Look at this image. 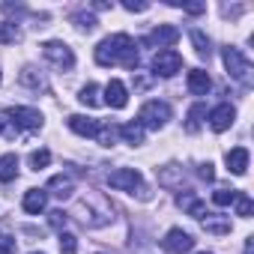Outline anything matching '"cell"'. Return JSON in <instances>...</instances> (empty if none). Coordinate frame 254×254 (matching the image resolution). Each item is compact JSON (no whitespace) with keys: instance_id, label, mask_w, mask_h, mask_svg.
I'll return each instance as SVG.
<instances>
[{"instance_id":"cell-26","label":"cell","mask_w":254,"mask_h":254,"mask_svg":"<svg viewBox=\"0 0 254 254\" xmlns=\"http://www.w3.org/2000/svg\"><path fill=\"white\" fill-rule=\"evenodd\" d=\"M78 102L81 105H87V108H96L102 99H99V87L96 84H87V87H81V93H78Z\"/></svg>"},{"instance_id":"cell-23","label":"cell","mask_w":254,"mask_h":254,"mask_svg":"<svg viewBox=\"0 0 254 254\" xmlns=\"http://www.w3.org/2000/svg\"><path fill=\"white\" fill-rule=\"evenodd\" d=\"M203 117H206V105H203V102L191 105V108H189V117H186V132H191V135H194V132L200 129Z\"/></svg>"},{"instance_id":"cell-28","label":"cell","mask_w":254,"mask_h":254,"mask_svg":"<svg viewBox=\"0 0 254 254\" xmlns=\"http://www.w3.org/2000/svg\"><path fill=\"white\" fill-rule=\"evenodd\" d=\"M233 206H236V215H239V218H251V212H254V203H251V197H248L245 191H239V194H236Z\"/></svg>"},{"instance_id":"cell-30","label":"cell","mask_w":254,"mask_h":254,"mask_svg":"<svg viewBox=\"0 0 254 254\" xmlns=\"http://www.w3.org/2000/svg\"><path fill=\"white\" fill-rule=\"evenodd\" d=\"M21 84H27V87H33V90H39V87L45 90V78H42V75H39L36 69H30V66H27V69L21 72Z\"/></svg>"},{"instance_id":"cell-14","label":"cell","mask_w":254,"mask_h":254,"mask_svg":"<svg viewBox=\"0 0 254 254\" xmlns=\"http://www.w3.org/2000/svg\"><path fill=\"white\" fill-rule=\"evenodd\" d=\"M177 39H180V30H177L174 24H159V27L150 33V42L159 45V48H171Z\"/></svg>"},{"instance_id":"cell-36","label":"cell","mask_w":254,"mask_h":254,"mask_svg":"<svg viewBox=\"0 0 254 254\" xmlns=\"http://www.w3.org/2000/svg\"><path fill=\"white\" fill-rule=\"evenodd\" d=\"M197 174H200V180H206V183H212V180H215V171H212V165H209V162H203Z\"/></svg>"},{"instance_id":"cell-2","label":"cell","mask_w":254,"mask_h":254,"mask_svg":"<svg viewBox=\"0 0 254 254\" xmlns=\"http://www.w3.org/2000/svg\"><path fill=\"white\" fill-rule=\"evenodd\" d=\"M75 215L87 224V227H105V224H111V203L102 197V194H87V197H81L78 200V206H75Z\"/></svg>"},{"instance_id":"cell-3","label":"cell","mask_w":254,"mask_h":254,"mask_svg":"<svg viewBox=\"0 0 254 254\" xmlns=\"http://www.w3.org/2000/svg\"><path fill=\"white\" fill-rule=\"evenodd\" d=\"M108 186L120 189V191H132V194L141 191V197H150V191L144 189V177L135 168H117V171H111L108 174Z\"/></svg>"},{"instance_id":"cell-25","label":"cell","mask_w":254,"mask_h":254,"mask_svg":"<svg viewBox=\"0 0 254 254\" xmlns=\"http://www.w3.org/2000/svg\"><path fill=\"white\" fill-rule=\"evenodd\" d=\"M21 39V30L12 24V21H6V24H0V45H15Z\"/></svg>"},{"instance_id":"cell-39","label":"cell","mask_w":254,"mask_h":254,"mask_svg":"<svg viewBox=\"0 0 254 254\" xmlns=\"http://www.w3.org/2000/svg\"><path fill=\"white\" fill-rule=\"evenodd\" d=\"M200 254H212V251H200Z\"/></svg>"},{"instance_id":"cell-18","label":"cell","mask_w":254,"mask_h":254,"mask_svg":"<svg viewBox=\"0 0 254 254\" xmlns=\"http://www.w3.org/2000/svg\"><path fill=\"white\" fill-rule=\"evenodd\" d=\"M177 203H180L191 218H206V215H209V212H206V203H203L200 197H194V194H180Z\"/></svg>"},{"instance_id":"cell-17","label":"cell","mask_w":254,"mask_h":254,"mask_svg":"<svg viewBox=\"0 0 254 254\" xmlns=\"http://www.w3.org/2000/svg\"><path fill=\"white\" fill-rule=\"evenodd\" d=\"M159 186H165V189H180V186H183V168H180V165H165V168H159Z\"/></svg>"},{"instance_id":"cell-1","label":"cell","mask_w":254,"mask_h":254,"mask_svg":"<svg viewBox=\"0 0 254 254\" xmlns=\"http://www.w3.org/2000/svg\"><path fill=\"white\" fill-rule=\"evenodd\" d=\"M96 63L99 66H126L135 69L138 66V48L129 33H114L96 45Z\"/></svg>"},{"instance_id":"cell-10","label":"cell","mask_w":254,"mask_h":254,"mask_svg":"<svg viewBox=\"0 0 254 254\" xmlns=\"http://www.w3.org/2000/svg\"><path fill=\"white\" fill-rule=\"evenodd\" d=\"M233 120H236V108L227 105V102H221L218 108L209 111V126H212V132H227L230 126H233Z\"/></svg>"},{"instance_id":"cell-22","label":"cell","mask_w":254,"mask_h":254,"mask_svg":"<svg viewBox=\"0 0 254 254\" xmlns=\"http://www.w3.org/2000/svg\"><path fill=\"white\" fill-rule=\"evenodd\" d=\"M15 177H18V156L15 153L0 156V183H12Z\"/></svg>"},{"instance_id":"cell-15","label":"cell","mask_w":254,"mask_h":254,"mask_svg":"<svg viewBox=\"0 0 254 254\" xmlns=\"http://www.w3.org/2000/svg\"><path fill=\"white\" fill-rule=\"evenodd\" d=\"M21 206H24V212H30V215H39V212L48 206V191H42V189H30V191L24 194Z\"/></svg>"},{"instance_id":"cell-35","label":"cell","mask_w":254,"mask_h":254,"mask_svg":"<svg viewBox=\"0 0 254 254\" xmlns=\"http://www.w3.org/2000/svg\"><path fill=\"white\" fill-rule=\"evenodd\" d=\"M0 254H15V239L12 236H0Z\"/></svg>"},{"instance_id":"cell-7","label":"cell","mask_w":254,"mask_h":254,"mask_svg":"<svg viewBox=\"0 0 254 254\" xmlns=\"http://www.w3.org/2000/svg\"><path fill=\"white\" fill-rule=\"evenodd\" d=\"M180 69H183V57H180V51H174V48H162V51L153 57V72H156L159 78H174Z\"/></svg>"},{"instance_id":"cell-38","label":"cell","mask_w":254,"mask_h":254,"mask_svg":"<svg viewBox=\"0 0 254 254\" xmlns=\"http://www.w3.org/2000/svg\"><path fill=\"white\" fill-rule=\"evenodd\" d=\"M0 132H3V120H0Z\"/></svg>"},{"instance_id":"cell-12","label":"cell","mask_w":254,"mask_h":254,"mask_svg":"<svg viewBox=\"0 0 254 254\" xmlns=\"http://www.w3.org/2000/svg\"><path fill=\"white\" fill-rule=\"evenodd\" d=\"M66 123H69V129L75 135H81V138H96V132H99V120L84 117V114H72Z\"/></svg>"},{"instance_id":"cell-42","label":"cell","mask_w":254,"mask_h":254,"mask_svg":"<svg viewBox=\"0 0 254 254\" xmlns=\"http://www.w3.org/2000/svg\"><path fill=\"white\" fill-rule=\"evenodd\" d=\"M96 254H99V251H96Z\"/></svg>"},{"instance_id":"cell-9","label":"cell","mask_w":254,"mask_h":254,"mask_svg":"<svg viewBox=\"0 0 254 254\" xmlns=\"http://www.w3.org/2000/svg\"><path fill=\"white\" fill-rule=\"evenodd\" d=\"M6 117L24 132H36L42 129V114L36 108H6Z\"/></svg>"},{"instance_id":"cell-20","label":"cell","mask_w":254,"mask_h":254,"mask_svg":"<svg viewBox=\"0 0 254 254\" xmlns=\"http://www.w3.org/2000/svg\"><path fill=\"white\" fill-rule=\"evenodd\" d=\"M48 189H51V194H54V197H60V200H66V197H72V194H75V183H72L69 177H63V174L51 177Z\"/></svg>"},{"instance_id":"cell-40","label":"cell","mask_w":254,"mask_h":254,"mask_svg":"<svg viewBox=\"0 0 254 254\" xmlns=\"http://www.w3.org/2000/svg\"><path fill=\"white\" fill-rule=\"evenodd\" d=\"M33 254H42V251H33Z\"/></svg>"},{"instance_id":"cell-11","label":"cell","mask_w":254,"mask_h":254,"mask_svg":"<svg viewBox=\"0 0 254 254\" xmlns=\"http://www.w3.org/2000/svg\"><path fill=\"white\" fill-rule=\"evenodd\" d=\"M105 105H111L114 111H120V108L129 105V90H126V84L120 78H111L108 81V87H105Z\"/></svg>"},{"instance_id":"cell-29","label":"cell","mask_w":254,"mask_h":254,"mask_svg":"<svg viewBox=\"0 0 254 254\" xmlns=\"http://www.w3.org/2000/svg\"><path fill=\"white\" fill-rule=\"evenodd\" d=\"M236 194H239L236 189H215V191H212V203H215V206H230V203L236 200Z\"/></svg>"},{"instance_id":"cell-34","label":"cell","mask_w":254,"mask_h":254,"mask_svg":"<svg viewBox=\"0 0 254 254\" xmlns=\"http://www.w3.org/2000/svg\"><path fill=\"white\" fill-rule=\"evenodd\" d=\"M48 221H51V227L60 230V227H66V212H63V209H54V212L48 215Z\"/></svg>"},{"instance_id":"cell-31","label":"cell","mask_w":254,"mask_h":254,"mask_svg":"<svg viewBox=\"0 0 254 254\" xmlns=\"http://www.w3.org/2000/svg\"><path fill=\"white\" fill-rule=\"evenodd\" d=\"M48 165H51V150H33L30 153V168L33 171H42Z\"/></svg>"},{"instance_id":"cell-6","label":"cell","mask_w":254,"mask_h":254,"mask_svg":"<svg viewBox=\"0 0 254 254\" xmlns=\"http://www.w3.org/2000/svg\"><path fill=\"white\" fill-rule=\"evenodd\" d=\"M42 57H45L48 63H54L57 69H72V66H75V54H72V48H69L66 42H60V39L42 42Z\"/></svg>"},{"instance_id":"cell-5","label":"cell","mask_w":254,"mask_h":254,"mask_svg":"<svg viewBox=\"0 0 254 254\" xmlns=\"http://www.w3.org/2000/svg\"><path fill=\"white\" fill-rule=\"evenodd\" d=\"M221 60H224V69H227V75H230L233 81H239V84H248V81H251V63L242 57L239 48L227 45V48L221 51Z\"/></svg>"},{"instance_id":"cell-21","label":"cell","mask_w":254,"mask_h":254,"mask_svg":"<svg viewBox=\"0 0 254 254\" xmlns=\"http://www.w3.org/2000/svg\"><path fill=\"white\" fill-rule=\"evenodd\" d=\"M117 132H120V138L126 144H132V147L144 144V129H141L138 123H123V126H117Z\"/></svg>"},{"instance_id":"cell-16","label":"cell","mask_w":254,"mask_h":254,"mask_svg":"<svg viewBox=\"0 0 254 254\" xmlns=\"http://www.w3.org/2000/svg\"><path fill=\"white\" fill-rule=\"evenodd\" d=\"M186 84H189V93H194V96H206V90L212 87L209 72H203V69H191L189 78H186Z\"/></svg>"},{"instance_id":"cell-24","label":"cell","mask_w":254,"mask_h":254,"mask_svg":"<svg viewBox=\"0 0 254 254\" xmlns=\"http://www.w3.org/2000/svg\"><path fill=\"white\" fill-rule=\"evenodd\" d=\"M120 138V132H117V126H111V123H99V132H96V141L102 144V147H114V141Z\"/></svg>"},{"instance_id":"cell-13","label":"cell","mask_w":254,"mask_h":254,"mask_svg":"<svg viewBox=\"0 0 254 254\" xmlns=\"http://www.w3.org/2000/svg\"><path fill=\"white\" fill-rule=\"evenodd\" d=\"M224 162H227V171H230V174L242 177V174L248 171V150H245V147H233V150H227Z\"/></svg>"},{"instance_id":"cell-19","label":"cell","mask_w":254,"mask_h":254,"mask_svg":"<svg viewBox=\"0 0 254 254\" xmlns=\"http://www.w3.org/2000/svg\"><path fill=\"white\" fill-rule=\"evenodd\" d=\"M200 221H203V230L212 233V236H227V233L233 230L230 218H224V215H206V218H200Z\"/></svg>"},{"instance_id":"cell-33","label":"cell","mask_w":254,"mask_h":254,"mask_svg":"<svg viewBox=\"0 0 254 254\" xmlns=\"http://www.w3.org/2000/svg\"><path fill=\"white\" fill-rule=\"evenodd\" d=\"M72 21H75L81 30H87V33L99 24V21H96V15H90V12H75V15H72Z\"/></svg>"},{"instance_id":"cell-37","label":"cell","mask_w":254,"mask_h":254,"mask_svg":"<svg viewBox=\"0 0 254 254\" xmlns=\"http://www.w3.org/2000/svg\"><path fill=\"white\" fill-rule=\"evenodd\" d=\"M123 9H129V12H147V9H150V3H132V0H126Z\"/></svg>"},{"instance_id":"cell-4","label":"cell","mask_w":254,"mask_h":254,"mask_svg":"<svg viewBox=\"0 0 254 254\" xmlns=\"http://www.w3.org/2000/svg\"><path fill=\"white\" fill-rule=\"evenodd\" d=\"M168 120H171V105L168 102H159V99L147 102L138 111V126H141V129H165Z\"/></svg>"},{"instance_id":"cell-32","label":"cell","mask_w":254,"mask_h":254,"mask_svg":"<svg viewBox=\"0 0 254 254\" xmlns=\"http://www.w3.org/2000/svg\"><path fill=\"white\" fill-rule=\"evenodd\" d=\"M60 254H78V239L66 230H60Z\"/></svg>"},{"instance_id":"cell-27","label":"cell","mask_w":254,"mask_h":254,"mask_svg":"<svg viewBox=\"0 0 254 254\" xmlns=\"http://www.w3.org/2000/svg\"><path fill=\"white\" fill-rule=\"evenodd\" d=\"M189 36H191L194 51H197L200 57H209V54H212V48H209V36H203V30H191Z\"/></svg>"},{"instance_id":"cell-41","label":"cell","mask_w":254,"mask_h":254,"mask_svg":"<svg viewBox=\"0 0 254 254\" xmlns=\"http://www.w3.org/2000/svg\"><path fill=\"white\" fill-rule=\"evenodd\" d=\"M0 81H3V75H0Z\"/></svg>"},{"instance_id":"cell-8","label":"cell","mask_w":254,"mask_h":254,"mask_svg":"<svg viewBox=\"0 0 254 254\" xmlns=\"http://www.w3.org/2000/svg\"><path fill=\"white\" fill-rule=\"evenodd\" d=\"M162 248H165L168 254H186V251L194 248V236L186 233L183 227H171V230L165 233V239H162Z\"/></svg>"}]
</instances>
